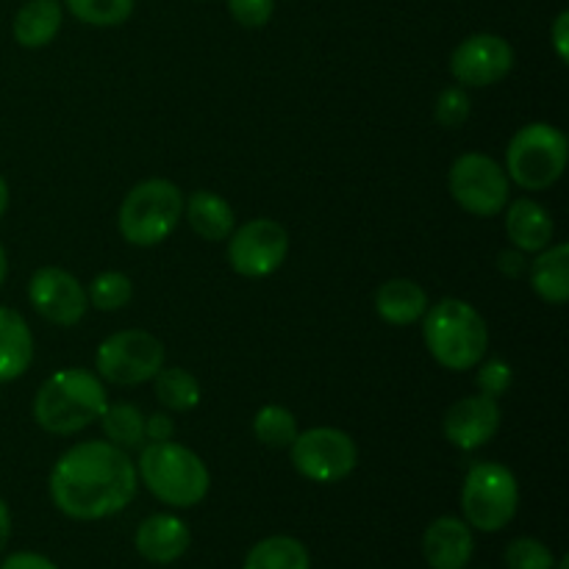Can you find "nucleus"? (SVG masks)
Masks as SVG:
<instances>
[{"instance_id":"obj_31","label":"nucleus","mask_w":569,"mask_h":569,"mask_svg":"<svg viewBox=\"0 0 569 569\" xmlns=\"http://www.w3.org/2000/svg\"><path fill=\"white\" fill-rule=\"evenodd\" d=\"M511 381H515V372H511V367L506 365V361L492 359L478 365L476 387L481 389V395H487V398H495V400L503 398V395L511 389Z\"/></svg>"},{"instance_id":"obj_16","label":"nucleus","mask_w":569,"mask_h":569,"mask_svg":"<svg viewBox=\"0 0 569 569\" xmlns=\"http://www.w3.org/2000/svg\"><path fill=\"white\" fill-rule=\"evenodd\" d=\"M133 545H137V553L150 565H172L189 550L192 531L181 517L153 515L139 522Z\"/></svg>"},{"instance_id":"obj_25","label":"nucleus","mask_w":569,"mask_h":569,"mask_svg":"<svg viewBox=\"0 0 569 569\" xmlns=\"http://www.w3.org/2000/svg\"><path fill=\"white\" fill-rule=\"evenodd\" d=\"M103 433L111 445L128 450V448H142L144 445V415L131 403H114L106 406L103 415Z\"/></svg>"},{"instance_id":"obj_5","label":"nucleus","mask_w":569,"mask_h":569,"mask_svg":"<svg viewBox=\"0 0 569 569\" xmlns=\"http://www.w3.org/2000/svg\"><path fill=\"white\" fill-rule=\"evenodd\" d=\"M183 217V192L167 178L137 183L117 211V228L128 244L156 248L178 228Z\"/></svg>"},{"instance_id":"obj_38","label":"nucleus","mask_w":569,"mask_h":569,"mask_svg":"<svg viewBox=\"0 0 569 569\" xmlns=\"http://www.w3.org/2000/svg\"><path fill=\"white\" fill-rule=\"evenodd\" d=\"M6 209H9V183L0 176V217L6 214Z\"/></svg>"},{"instance_id":"obj_29","label":"nucleus","mask_w":569,"mask_h":569,"mask_svg":"<svg viewBox=\"0 0 569 569\" xmlns=\"http://www.w3.org/2000/svg\"><path fill=\"white\" fill-rule=\"evenodd\" d=\"M506 567L509 569H556L553 550L533 537H520L506 548Z\"/></svg>"},{"instance_id":"obj_9","label":"nucleus","mask_w":569,"mask_h":569,"mask_svg":"<svg viewBox=\"0 0 569 569\" xmlns=\"http://www.w3.org/2000/svg\"><path fill=\"white\" fill-rule=\"evenodd\" d=\"M450 198L472 217H498L509 203V176L487 153H465L448 176Z\"/></svg>"},{"instance_id":"obj_39","label":"nucleus","mask_w":569,"mask_h":569,"mask_svg":"<svg viewBox=\"0 0 569 569\" xmlns=\"http://www.w3.org/2000/svg\"><path fill=\"white\" fill-rule=\"evenodd\" d=\"M6 272H9V259H6V250L3 244H0V287H3L6 281Z\"/></svg>"},{"instance_id":"obj_32","label":"nucleus","mask_w":569,"mask_h":569,"mask_svg":"<svg viewBox=\"0 0 569 569\" xmlns=\"http://www.w3.org/2000/svg\"><path fill=\"white\" fill-rule=\"evenodd\" d=\"M228 14L242 28H264L276 14V0H228Z\"/></svg>"},{"instance_id":"obj_14","label":"nucleus","mask_w":569,"mask_h":569,"mask_svg":"<svg viewBox=\"0 0 569 569\" xmlns=\"http://www.w3.org/2000/svg\"><path fill=\"white\" fill-rule=\"evenodd\" d=\"M500 422H503V415H500L498 400L487 398V395H470V398L450 406L442 431L453 448L470 453V450L483 448L498 437Z\"/></svg>"},{"instance_id":"obj_15","label":"nucleus","mask_w":569,"mask_h":569,"mask_svg":"<svg viewBox=\"0 0 569 569\" xmlns=\"http://www.w3.org/2000/svg\"><path fill=\"white\" fill-rule=\"evenodd\" d=\"M476 537L459 517H437L422 537V556L431 569H465L470 565Z\"/></svg>"},{"instance_id":"obj_21","label":"nucleus","mask_w":569,"mask_h":569,"mask_svg":"<svg viewBox=\"0 0 569 569\" xmlns=\"http://www.w3.org/2000/svg\"><path fill=\"white\" fill-rule=\"evenodd\" d=\"M61 17L64 11H61L59 0H26L11 22L17 44L28 50L48 48L56 33L61 31Z\"/></svg>"},{"instance_id":"obj_20","label":"nucleus","mask_w":569,"mask_h":569,"mask_svg":"<svg viewBox=\"0 0 569 569\" xmlns=\"http://www.w3.org/2000/svg\"><path fill=\"white\" fill-rule=\"evenodd\" d=\"M428 292L411 278H392L376 292V311L389 326H415L428 311Z\"/></svg>"},{"instance_id":"obj_13","label":"nucleus","mask_w":569,"mask_h":569,"mask_svg":"<svg viewBox=\"0 0 569 569\" xmlns=\"http://www.w3.org/2000/svg\"><path fill=\"white\" fill-rule=\"evenodd\" d=\"M28 300L37 315L61 328L78 326L89 309L87 289L72 272L61 270V267H42L33 272L28 281Z\"/></svg>"},{"instance_id":"obj_11","label":"nucleus","mask_w":569,"mask_h":569,"mask_svg":"<svg viewBox=\"0 0 569 569\" xmlns=\"http://www.w3.org/2000/svg\"><path fill=\"white\" fill-rule=\"evenodd\" d=\"M289 233L270 217L248 220L228 237V264L242 278H267L287 261Z\"/></svg>"},{"instance_id":"obj_35","label":"nucleus","mask_w":569,"mask_h":569,"mask_svg":"<svg viewBox=\"0 0 569 569\" xmlns=\"http://www.w3.org/2000/svg\"><path fill=\"white\" fill-rule=\"evenodd\" d=\"M526 256L528 253H522V250H517V248L503 250V253L498 256V270L509 278H522L528 272Z\"/></svg>"},{"instance_id":"obj_4","label":"nucleus","mask_w":569,"mask_h":569,"mask_svg":"<svg viewBox=\"0 0 569 569\" xmlns=\"http://www.w3.org/2000/svg\"><path fill=\"white\" fill-rule=\"evenodd\" d=\"M137 478L156 500L172 509H192L203 503L211 489L206 461L194 450L172 442H150L139 450Z\"/></svg>"},{"instance_id":"obj_27","label":"nucleus","mask_w":569,"mask_h":569,"mask_svg":"<svg viewBox=\"0 0 569 569\" xmlns=\"http://www.w3.org/2000/svg\"><path fill=\"white\" fill-rule=\"evenodd\" d=\"M133 3L137 0H64L67 11L76 20L94 28L122 26L133 14Z\"/></svg>"},{"instance_id":"obj_18","label":"nucleus","mask_w":569,"mask_h":569,"mask_svg":"<svg viewBox=\"0 0 569 569\" xmlns=\"http://www.w3.org/2000/svg\"><path fill=\"white\" fill-rule=\"evenodd\" d=\"M33 361V333L20 311L0 306V383L26 376Z\"/></svg>"},{"instance_id":"obj_22","label":"nucleus","mask_w":569,"mask_h":569,"mask_svg":"<svg viewBox=\"0 0 569 569\" xmlns=\"http://www.w3.org/2000/svg\"><path fill=\"white\" fill-rule=\"evenodd\" d=\"M531 289L545 303L561 306L569 298V244H548L539 250L537 259L528 264Z\"/></svg>"},{"instance_id":"obj_26","label":"nucleus","mask_w":569,"mask_h":569,"mask_svg":"<svg viewBox=\"0 0 569 569\" xmlns=\"http://www.w3.org/2000/svg\"><path fill=\"white\" fill-rule=\"evenodd\" d=\"M253 433L261 445L267 448H289L298 437V417L287 409V406H261L253 417Z\"/></svg>"},{"instance_id":"obj_3","label":"nucleus","mask_w":569,"mask_h":569,"mask_svg":"<svg viewBox=\"0 0 569 569\" xmlns=\"http://www.w3.org/2000/svg\"><path fill=\"white\" fill-rule=\"evenodd\" d=\"M422 339L437 365L465 372L483 361L489 348V328L481 311L459 298H445L422 315Z\"/></svg>"},{"instance_id":"obj_28","label":"nucleus","mask_w":569,"mask_h":569,"mask_svg":"<svg viewBox=\"0 0 569 569\" xmlns=\"http://www.w3.org/2000/svg\"><path fill=\"white\" fill-rule=\"evenodd\" d=\"M87 298L89 306H94L98 311H120L122 306L131 303L133 283L126 272L106 270L92 278V283L87 289Z\"/></svg>"},{"instance_id":"obj_2","label":"nucleus","mask_w":569,"mask_h":569,"mask_svg":"<svg viewBox=\"0 0 569 569\" xmlns=\"http://www.w3.org/2000/svg\"><path fill=\"white\" fill-rule=\"evenodd\" d=\"M109 400L98 372L67 367L39 387L33 398V420L42 431L70 437L98 422Z\"/></svg>"},{"instance_id":"obj_19","label":"nucleus","mask_w":569,"mask_h":569,"mask_svg":"<svg viewBox=\"0 0 569 569\" xmlns=\"http://www.w3.org/2000/svg\"><path fill=\"white\" fill-rule=\"evenodd\" d=\"M183 217H187L189 228L206 242H222L237 228L233 206L211 189H198L189 194V200H183Z\"/></svg>"},{"instance_id":"obj_23","label":"nucleus","mask_w":569,"mask_h":569,"mask_svg":"<svg viewBox=\"0 0 569 569\" xmlns=\"http://www.w3.org/2000/svg\"><path fill=\"white\" fill-rule=\"evenodd\" d=\"M242 569H311V559L295 537H267L248 550Z\"/></svg>"},{"instance_id":"obj_10","label":"nucleus","mask_w":569,"mask_h":569,"mask_svg":"<svg viewBox=\"0 0 569 569\" xmlns=\"http://www.w3.org/2000/svg\"><path fill=\"white\" fill-rule=\"evenodd\" d=\"M289 456L295 470L315 483L345 481L359 465V448L353 437L328 426L298 433L289 445Z\"/></svg>"},{"instance_id":"obj_24","label":"nucleus","mask_w":569,"mask_h":569,"mask_svg":"<svg viewBox=\"0 0 569 569\" xmlns=\"http://www.w3.org/2000/svg\"><path fill=\"white\" fill-rule=\"evenodd\" d=\"M156 398L170 411H192L200 403V383L183 367H161L153 376Z\"/></svg>"},{"instance_id":"obj_34","label":"nucleus","mask_w":569,"mask_h":569,"mask_svg":"<svg viewBox=\"0 0 569 569\" xmlns=\"http://www.w3.org/2000/svg\"><path fill=\"white\" fill-rule=\"evenodd\" d=\"M172 433H176V422H172L170 415H150L148 420H144V439H150V442H167V439H172Z\"/></svg>"},{"instance_id":"obj_17","label":"nucleus","mask_w":569,"mask_h":569,"mask_svg":"<svg viewBox=\"0 0 569 569\" xmlns=\"http://www.w3.org/2000/svg\"><path fill=\"white\" fill-rule=\"evenodd\" d=\"M506 237L522 253H539L553 242V217L542 203L520 198L506 203Z\"/></svg>"},{"instance_id":"obj_1","label":"nucleus","mask_w":569,"mask_h":569,"mask_svg":"<svg viewBox=\"0 0 569 569\" xmlns=\"http://www.w3.org/2000/svg\"><path fill=\"white\" fill-rule=\"evenodd\" d=\"M137 465L109 439L78 442L50 470V500L70 520L94 522L114 517L133 500Z\"/></svg>"},{"instance_id":"obj_6","label":"nucleus","mask_w":569,"mask_h":569,"mask_svg":"<svg viewBox=\"0 0 569 569\" xmlns=\"http://www.w3.org/2000/svg\"><path fill=\"white\" fill-rule=\"evenodd\" d=\"M569 142L550 122H528L511 137L506 150V176L528 192L550 189L567 170Z\"/></svg>"},{"instance_id":"obj_33","label":"nucleus","mask_w":569,"mask_h":569,"mask_svg":"<svg viewBox=\"0 0 569 569\" xmlns=\"http://www.w3.org/2000/svg\"><path fill=\"white\" fill-rule=\"evenodd\" d=\"M0 569H59L48 556L31 553V550H20V553H11L9 559L0 565Z\"/></svg>"},{"instance_id":"obj_37","label":"nucleus","mask_w":569,"mask_h":569,"mask_svg":"<svg viewBox=\"0 0 569 569\" xmlns=\"http://www.w3.org/2000/svg\"><path fill=\"white\" fill-rule=\"evenodd\" d=\"M9 537H11V511L9 506H6V500L0 498V553H3L6 545H9Z\"/></svg>"},{"instance_id":"obj_36","label":"nucleus","mask_w":569,"mask_h":569,"mask_svg":"<svg viewBox=\"0 0 569 569\" xmlns=\"http://www.w3.org/2000/svg\"><path fill=\"white\" fill-rule=\"evenodd\" d=\"M550 37H553V50L561 61L567 64L569 59V11H559L553 28H550Z\"/></svg>"},{"instance_id":"obj_12","label":"nucleus","mask_w":569,"mask_h":569,"mask_svg":"<svg viewBox=\"0 0 569 569\" xmlns=\"http://www.w3.org/2000/svg\"><path fill=\"white\" fill-rule=\"evenodd\" d=\"M515 67V48L498 33H472L450 53V76L459 87H492Z\"/></svg>"},{"instance_id":"obj_8","label":"nucleus","mask_w":569,"mask_h":569,"mask_svg":"<svg viewBox=\"0 0 569 569\" xmlns=\"http://www.w3.org/2000/svg\"><path fill=\"white\" fill-rule=\"evenodd\" d=\"M161 367H164V345L159 337L139 328L111 333L94 353V372L100 381L117 383V387H139V383L153 381Z\"/></svg>"},{"instance_id":"obj_40","label":"nucleus","mask_w":569,"mask_h":569,"mask_svg":"<svg viewBox=\"0 0 569 569\" xmlns=\"http://www.w3.org/2000/svg\"><path fill=\"white\" fill-rule=\"evenodd\" d=\"M556 569H569V556H561V559L556 561Z\"/></svg>"},{"instance_id":"obj_7","label":"nucleus","mask_w":569,"mask_h":569,"mask_svg":"<svg viewBox=\"0 0 569 569\" xmlns=\"http://www.w3.org/2000/svg\"><path fill=\"white\" fill-rule=\"evenodd\" d=\"M520 509V483L515 472L495 461H478L470 467L461 487L465 522L481 533H498L515 520Z\"/></svg>"},{"instance_id":"obj_30","label":"nucleus","mask_w":569,"mask_h":569,"mask_svg":"<svg viewBox=\"0 0 569 569\" xmlns=\"http://www.w3.org/2000/svg\"><path fill=\"white\" fill-rule=\"evenodd\" d=\"M472 100L465 87H448L439 92L437 103H433V117L442 128H461L470 117Z\"/></svg>"}]
</instances>
